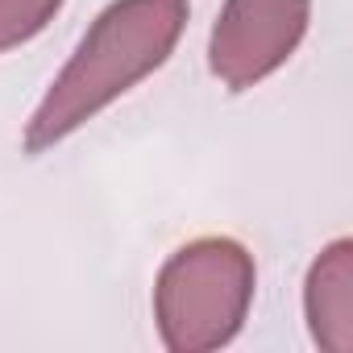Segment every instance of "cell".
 Returning a JSON list of instances; mask_svg holds the SVG:
<instances>
[{
    "mask_svg": "<svg viewBox=\"0 0 353 353\" xmlns=\"http://www.w3.org/2000/svg\"><path fill=\"white\" fill-rule=\"evenodd\" d=\"M312 341L328 353L353 349V245L341 237L332 241L307 270L303 291Z\"/></svg>",
    "mask_w": 353,
    "mask_h": 353,
    "instance_id": "4",
    "label": "cell"
},
{
    "mask_svg": "<svg viewBox=\"0 0 353 353\" xmlns=\"http://www.w3.org/2000/svg\"><path fill=\"white\" fill-rule=\"evenodd\" d=\"M307 13V0H225L208 46L212 75L233 92L262 83L295 54Z\"/></svg>",
    "mask_w": 353,
    "mask_h": 353,
    "instance_id": "3",
    "label": "cell"
},
{
    "mask_svg": "<svg viewBox=\"0 0 353 353\" xmlns=\"http://www.w3.org/2000/svg\"><path fill=\"white\" fill-rule=\"evenodd\" d=\"M63 0H0V54L46 30Z\"/></svg>",
    "mask_w": 353,
    "mask_h": 353,
    "instance_id": "5",
    "label": "cell"
},
{
    "mask_svg": "<svg viewBox=\"0 0 353 353\" xmlns=\"http://www.w3.org/2000/svg\"><path fill=\"white\" fill-rule=\"evenodd\" d=\"M188 26V0H117L108 5L63 75L50 83L46 100L38 104L26 150L42 154L54 141L71 137L79 125H88L100 108H108L117 96H125L133 83L154 75Z\"/></svg>",
    "mask_w": 353,
    "mask_h": 353,
    "instance_id": "1",
    "label": "cell"
},
{
    "mask_svg": "<svg viewBox=\"0 0 353 353\" xmlns=\"http://www.w3.org/2000/svg\"><path fill=\"white\" fill-rule=\"evenodd\" d=\"M254 299V258L229 237H200L174 254L154 287L166 349L208 353L237 336Z\"/></svg>",
    "mask_w": 353,
    "mask_h": 353,
    "instance_id": "2",
    "label": "cell"
}]
</instances>
